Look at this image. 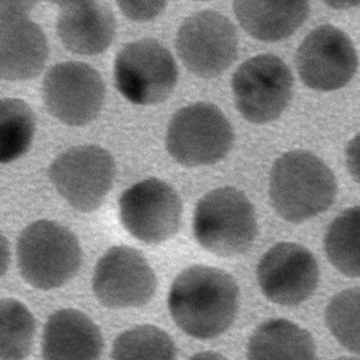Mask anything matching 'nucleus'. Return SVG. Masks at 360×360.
<instances>
[{"mask_svg":"<svg viewBox=\"0 0 360 360\" xmlns=\"http://www.w3.org/2000/svg\"><path fill=\"white\" fill-rule=\"evenodd\" d=\"M57 34L64 46L80 55L103 53L113 41L116 22L111 8L97 1H58Z\"/></svg>","mask_w":360,"mask_h":360,"instance_id":"16","label":"nucleus"},{"mask_svg":"<svg viewBox=\"0 0 360 360\" xmlns=\"http://www.w3.org/2000/svg\"><path fill=\"white\" fill-rule=\"evenodd\" d=\"M103 349L100 328L81 311L58 310L48 319L42 340L44 360H98Z\"/></svg>","mask_w":360,"mask_h":360,"instance_id":"17","label":"nucleus"},{"mask_svg":"<svg viewBox=\"0 0 360 360\" xmlns=\"http://www.w3.org/2000/svg\"><path fill=\"white\" fill-rule=\"evenodd\" d=\"M168 303L174 323L184 333L211 339L225 333L235 321L239 288L226 271L193 266L175 278Z\"/></svg>","mask_w":360,"mask_h":360,"instance_id":"1","label":"nucleus"},{"mask_svg":"<svg viewBox=\"0 0 360 360\" xmlns=\"http://www.w3.org/2000/svg\"><path fill=\"white\" fill-rule=\"evenodd\" d=\"M120 217L132 236L157 245L176 235L183 207L179 194L158 179L144 180L126 190L120 199Z\"/></svg>","mask_w":360,"mask_h":360,"instance_id":"10","label":"nucleus"},{"mask_svg":"<svg viewBox=\"0 0 360 360\" xmlns=\"http://www.w3.org/2000/svg\"><path fill=\"white\" fill-rule=\"evenodd\" d=\"M336 360H359V359H355V358L343 357V358L338 359Z\"/></svg>","mask_w":360,"mask_h":360,"instance_id":"28","label":"nucleus"},{"mask_svg":"<svg viewBox=\"0 0 360 360\" xmlns=\"http://www.w3.org/2000/svg\"><path fill=\"white\" fill-rule=\"evenodd\" d=\"M257 278L262 293L275 304L293 307L302 304L316 290L319 270L316 258L306 248L282 242L261 259Z\"/></svg>","mask_w":360,"mask_h":360,"instance_id":"14","label":"nucleus"},{"mask_svg":"<svg viewBox=\"0 0 360 360\" xmlns=\"http://www.w3.org/2000/svg\"><path fill=\"white\" fill-rule=\"evenodd\" d=\"M42 94L47 110L55 118L68 125L83 126L99 115L105 85L101 75L90 65L64 63L47 72Z\"/></svg>","mask_w":360,"mask_h":360,"instance_id":"11","label":"nucleus"},{"mask_svg":"<svg viewBox=\"0 0 360 360\" xmlns=\"http://www.w3.org/2000/svg\"><path fill=\"white\" fill-rule=\"evenodd\" d=\"M248 360H316L307 330L283 319L267 321L250 339Z\"/></svg>","mask_w":360,"mask_h":360,"instance_id":"19","label":"nucleus"},{"mask_svg":"<svg viewBox=\"0 0 360 360\" xmlns=\"http://www.w3.org/2000/svg\"><path fill=\"white\" fill-rule=\"evenodd\" d=\"M18 266L27 284L41 290L60 287L79 271L82 252L79 240L53 221L39 220L22 232L17 243Z\"/></svg>","mask_w":360,"mask_h":360,"instance_id":"4","label":"nucleus"},{"mask_svg":"<svg viewBox=\"0 0 360 360\" xmlns=\"http://www.w3.org/2000/svg\"><path fill=\"white\" fill-rule=\"evenodd\" d=\"M112 360H175L176 349L161 328L143 325L121 334L115 340Z\"/></svg>","mask_w":360,"mask_h":360,"instance_id":"22","label":"nucleus"},{"mask_svg":"<svg viewBox=\"0 0 360 360\" xmlns=\"http://www.w3.org/2000/svg\"><path fill=\"white\" fill-rule=\"evenodd\" d=\"M36 330L33 315L19 301H1V360H22L30 354Z\"/></svg>","mask_w":360,"mask_h":360,"instance_id":"23","label":"nucleus"},{"mask_svg":"<svg viewBox=\"0 0 360 360\" xmlns=\"http://www.w3.org/2000/svg\"><path fill=\"white\" fill-rule=\"evenodd\" d=\"M235 134L217 106L198 103L175 113L168 129L167 147L184 167L215 164L232 148Z\"/></svg>","mask_w":360,"mask_h":360,"instance_id":"5","label":"nucleus"},{"mask_svg":"<svg viewBox=\"0 0 360 360\" xmlns=\"http://www.w3.org/2000/svg\"><path fill=\"white\" fill-rule=\"evenodd\" d=\"M293 85L288 65L271 54L250 58L232 79L238 111L248 121L257 124L278 118L290 101Z\"/></svg>","mask_w":360,"mask_h":360,"instance_id":"8","label":"nucleus"},{"mask_svg":"<svg viewBox=\"0 0 360 360\" xmlns=\"http://www.w3.org/2000/svg\"><path fill=\"white\" fill-rule=\"evenodd\" d=\"M233 11L251 37L275 42L293 34L304 24L309 6L306 1H236Z\"/></svg>","mask_w":360,"mask_h":360,"instance_id":"18","label":"nucleus"},{"mask_svg":"<svg viewBox=\"0 0 360 360\" xmlns=\"http://www.w3.org/2000/svg\"><path fill=\"white\" fill-rule=\"evenodd\" d=\"M324 245L333 266L347 277L360 278V207L344 211L330 223Z\"/></svg>","mask_w":360,"mask_h":360,"instance_id":"20","label":"nucleus"},{"mask_svg":"<svg viewBox=\"0 0 360 360\" xmlns=\"http://www.w3.org/2000/svg\"><path fill=\"white\" fill-rule=\"evenodd\" d=\"M35 118L22 100L4 99L0 103V161L11 162L21 158L32 143Z\"/></svg>","mask_w":360,"mask_h":360,"instance_id":"21","label":"nucleus"},{"mask_svg":"<svg viewBox=\"0 0 360 360\" xmlns=\"http://www.w3.org/2000/svg\"><path fill=\"white\" fill-rule=\"evenodd\" d=\"M357 65L352 41L340 29L329 25L311 32L296 56L301 80L310 89L321 91L342 89L352 79Z\"/></svg>","mask_w":360,"mask_h":360,"instance_id":"13","label":"nucleus"},{"mask_svg":"<svg viewBox=\"0 0 360 360\" xmlns=\"http://www.w3.org/2000/svg\"><path fill=\"white\" fill-rule=\"evenodd\" d=\"M193 226L200 245L221 257L244 254L258 232L254 207L244 193L233 187L206 194L194 211Z\"/></svg>","mask_w":360,"mask_h":360,"instance_id":"3","label":"nucleus"},{"mask_svg":"<svg viewBox=\"0 0 360 360\" xmlns=\"http://www.w3.org/2000/svg\"><path fill=\"white\" fill-rule=\"evenodd\" d=\"M326 320L338 342L360 355V288L343 290L330 300Z\"/></svg>","mask_w":360,"mask_h":360,"instance_id":"24","label":"nucleus"},{"mask_svg":"<svg viewBox=\"0 0 360 360\" xmlns=\"http://www.w3.org/2000/svg\"><path fill=\"white\" fill-rule=\"evenodd\" d=\"M34 2L2 1L1 53L2 79L30 80L40 74L48 57L46 38L28 17Z\"/></svg>","mask_w":360,"mask_h":360,"instance_id":"15","label":"nucleus"},{"mask_svg":"<svg viewBox=\"0 0 360 360\" xmlns=\"http://www.w3.org/2000/svg\"><path fill=\"white\" fill-rule=\"evenodd\" d=\"M345 154L348 171L353 179L360 184V133L349 142Z\"/></svg>","mask_w":360,"mask_h":360,"instance_id":"26","label":"nucleus"},{"mask_svg":"<svg viewBox=\"0 0 360 360\" xmlns=\"http://www.w3.org/2000/svg\"><path fill=\"white\" fill-rule=\"evenodd\" d=\"M177 79L178 70L173 56L153 39L130 43L117 55V89L134 104L153 105L167 100Z\"/></svg>","mask_w":360,"mask_h":360,"instance_id":"6","label":"nucleus"},{"mask_svg":"<svg viewBox=\"0 0 360 360\" xmlns=\"http://www.w3.org/2000/svg\"><path fill=\"white\" fill-rule=\"evenodd\" d=\"M175 46L189 72L211 79L225 72L236 60L238 37L235 25L227 17L203 11L183 22Z\"/></svg>","mask_w":360,"mask_h":360,"instance_id":"9","label":"nucleus"},{"mask_svg":"<svg viewBox=\"0 0 360 360\" xmlns=\"http://www.w3.org/2000/svg\"><path fill=\"white\" fill-rule=\"evenodd\" d=\"M112 155L96 145H83L58 157L49 175L60 195L75 210L91 212L98 209L115 178Z\"/></svg>","mask_w":360,"mask_h":360,"instance_id":"7","label":"nucleus"},{"mask_svg":"<svg viewBox=\"0 0 360 360\" xmlns=\"http://www.w3.org/2000/svg\"><path fill=\"white\" fill-rule=\"evenodd\" d=\"M189 360H229L225 356L212 352L199 353L193 356Z\"/></svg>","mask_w":360,"mask_h":360,"instance_id":"27","label":"nucleus"},{"mask_svg":"<svg viewBox=\"0 0 360 360\" xmlns=\"http://www.w3.org/2000/svg\"><path fill=\"white\" fill-rule=\"evenodd\" d=\"M158 287V279L139 251L127 246L110 248L97 262L93 277L95 297L111 309L148 304Z\"/></svg>","mask_w":360,"mask_h":360,"instance_id":"12","label":"nucleus"},{"mask_svg":"<svg viewBox=\"0 0 360 360\" xmlns=\"http://www.w3.org/2000/svg\"><path fill=\"white\" fill-rule=\"evenodd\" d=\"M122 13L134 21H148L162 11L165 2L119 1Z\"/></svg>","mask_w":360,"mask_h":360,"instance_id":"25","label":"nucleus"},{"mask_svg":"<svg viewBox=\"0 0 360 360\" xmlns=\"http://www.w3.org/2000/svg\"><path fill=\"white\" fill-rule=\"evenodd\" d=\"M337 182L328 165L312 153L290 151L272 167L270 199L287 221L303 222L326 211L335 201Z\"/></svg>","mask_w":360,"mask_h":360,"instance_id":"2","label":"nucleus"}]
</instances>
